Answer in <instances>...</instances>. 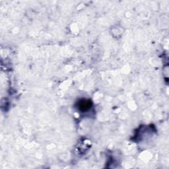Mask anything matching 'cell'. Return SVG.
Returning <instances> with one entry per match:
<instances>
[{
  "mask_svg": "<svg viewBox=\"0 0 169 169\" xmlns=\"http://www.w3.org/2000/svg\"><path fill=\"white\" fill-rule=\"evenodd\" d=\"M91 106V102L90 100H83L79 103V108L83 111L87 110Z\"/></svg>",
  "mask_w": 169,
  "mask_h": 169,
  "instance_id": "cell-1",
  "label": "cell"
}]
</instances>
